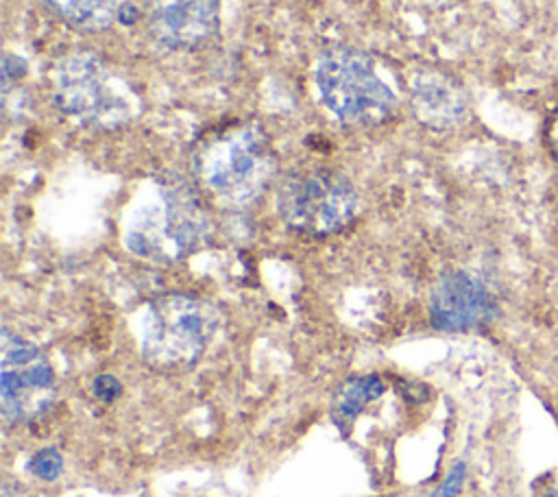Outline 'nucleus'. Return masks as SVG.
<instances>
[{"mask_svg": "<svg viewBox=\"0 0 558 497\" xmlns=\"http://www.w3.org/2000/svg\"><path fill=\"white\" fill-rule=\"evenodd\" d=\"M410 111L429 131L462 126L471 113V98L464 85L438 68L418 70L410 81Z\"/></svg>", "mask_w": 558, "mask_h": 497, "instance_id": "obj_10", "label": "nucleus"}, {"mask_svg": "<svg viewBox=\"0 0 558 497\" xmlns=\"http://www.w3.org/2000/svg\"><path fill=\"white\" fill-rule=\"evenodd\" d=\"M462 482H464V464L458 462V464L449 471V475H447V480L442 482V486H440L438 490H434L432 495H427V497H458V495H460V488H462Z\"/></svg>", "mask_w": 558, "mask_h": 497, "instance_id": "obj_15", "label": "nucleus"}, {"mask_svg": "<svg viewBox=\"0 0 558 497\" xmlns=\"http://www.w3.org/2000/svg\"><path fill=\"white\" fill-rule=\"evenodd\" d=\"M277 214L296 233L312 238L336 235L357 214L353 183L329 168H299L277 183Z\"/></svg>", "mask_w": 558, "mask_h": 497, "instance_id": "obj_6", "label": "nucleus"}, {"mask_svg": "<svg viewBox=\"0 0 558 497\" xmlns=\"http://www.w3.org/2000/svg\"><path fill=\"white\" fill-rule=\"evenodd\" d=\"M198 185L225 207H244L272 181L277 159L270 137L255 122L211 129L192 153Z\"/></svg>", "mask_w": 558, "mask_h": 497, "instance_id": "obj_2", "label": "nucleus"}, {"mask_svg": "<svg viewBox=\"0 0 558 497\" xmlns=\"http://www.w3.org/2000/svg\"><path fill=\"white\" fill-rule=\"evenodd\" d=\"M543 497H558V493L556 490H547Z\"/></svg>", "mask_w": 558, "mask_h": 497, "instance_id": "obj_19", "label": "nucleus"}, {"mask_svg": "<svg viewBox=\"0 0 558 497\" xmlns=\"http://www.w3.org/2000/svg\"><path fill=\"white\" fill-rule=\"evenodd\" d=\"M118 17L124 24H133L137 20V11L131 4H122V7H118Z\"/></svg>", "mask_w": 558, "mask_h": 497, "instance_id": "obj_17", "label": "nucleus"}, {"mask_svg": "<svg viewBox=\"0 0 558 497\" xmlns=\"http://www.w3.org/2000/svg\"><path fill=\"white\" fill-rule=\"evenodd\" d=\"M218 327L216 307L194 294L170 292L157 296L142 320V357L159 371L194 366Z\"/></svg>", "mask_w": 558, "mask_h": 497, "instance_id": "obj_4", "label": "nucleus"}, {"mask_svg": "<svg viewBox=\"0 0 558 497\" xmlns=\"http://www.w3.org/2000/svg\"><path fill=\"white\" fill-rule=\"evenodd\" d=\"M222 0H148L150 37L170 50H194L218 35Z\"/></svg>", "mask_w": 558, "mask_h": 497, "instance_id": "obj_8", "label": "nucleus"}, {"mask_svg": "<svg viewBox=\"0 0 558 497\" xmlns=\"http://www.w3.org/2000/svg\"><path fill=\"white\" fill-rule=\"evenodd\" d=\"M54 17L83 33L107 28L116 15V0H39Z\"/></svg>", "mask_w": 558, "mask_h": 497, "instance_id": "obj_11", "label": "nucleus"}, {"mask_svg": "<svg viewBox=\"0 0 558 497\" xmlns=\"http://www.w3.org/2000/svg\"><path fill=\"white\" fill-rule=\"evenodd\" d=\"M63 471V458L54 447H46L39 449L33 458H31V473L44 482H52L61 475Z\"/></svg>", "mask_w": 558, "mask_h": 497, "instance_id": "obj_13", "label": "nucleus"}, {"mask_svg": "<svg viewBox=\"0 0 558 497\" xmlns=\"http://www.w3.org/2000/svg\"><path fill=\"white\" fill-rule=\"evenodd\" d=\"M495 314V299L488 288L466 270H451L440 277L429 296V320L442 331H464L488 323Z\"/></svg>", "mask_w": 558, "mask_h": 497, "instance_id": "obj_9", "label": "nucleus"}, {"mask_svg": "<svg viewBox=\"0 0 558 497\" xmlns=\"http://www.w3.org/2000/svg\"><path fill=\"white\" fill-rule=\"evenodd\" d=\"M26 74V61L20 59L17 54H4V63H2V78H4V89L22 78Z\"/></svg>", "mask_w": 558, "mask_h": 497, "instance_id": "obj_16", "label": "nucleus"}, {"mask_svg": "<svg viewBox=\"0 0 558 497\" xmlns=\"http://www.w3.org/2000/svg\"><path fill=\"white\" fill-rule=\"evenodd\" d=\"M92 390H94L96 399H100L102 403H111V401H116L120 397L122 386H120V381L113 375L105 373V375H98L92 381Z\"/></svg>", "mask_w": 558, "mask_h": 497, "instance_id": "obj_14", "label": "nucleus"}, {"mask_svg": "<svg viewBox=\"0 0 558 497\" xmlns=\"http://www.w3.org/2000/svg\"><path fill=\"white\" fill-rule=\"evenodd\" d=\"M551 146H554V153H556V157H558V120H556V124H554V129H551Z\"/></svg>", "mask_w": 558, "mask_h": 497, "instance_id": "obj_18", "label": "nucleus"}, {"mask_svg": "<svg viewBox=\"0 0 558 497\" xmlns=\"http://www.w3.org/2000/svg\"><path fill=\"white\" fill-rule=\"evenodd\" d=\"M207 240V207L198 190L179 172H159L124 222L126 248L159 264L179 262Z\"/></svg>", "mask_w": 558, "mask_h": 497, "instance_id": "obj_1", "label": "nucleus"}, {"mask_svg": "<svg viewBox=\"0 0 558 497\" xmlns=\"http://www.w3.org/2000/svg\"><path fill=\"white\" fill-rule=\"evenodd\" d=\"M325 107L344 124L377 126L397 109V96L379 76L371 54L349 46L325 50L314 68Z\"/></svg>", "mask_w": 558, "mask_h": 497, "instance_id": "obj_5", "label": "nucleus"}, {"mask_svg": "<svg viewBox=\"0 0 558 497\" xmlns=\"http://www.w3.org/2000/svg\"><path fill=\"white\" fill-rule=\"evenodd\" d=\"M386 390V384L379 375H357L336 390L331 401V421L338 427H349L353 419L375 399H379Z\"/></svg>", "mask_w": 558, "mask_h": 497, "instance_id": "obj_12", "label": "nucleus"}, {"mask_svg": "<svg viewBox=\"0 0 558 497\" xmlns=\"http://www.w3.org/2000/svg\"><path fill=\"white\" fill-rule=\"evenodd\" d=\"M0 399L7 421L24 423L54 405V371L48 357L22 336L2 329Z\"/></svg>", "mask_w": 558, "mask_h": 497, "instance_id": "obj_7", "label": "nucleus"}, {"mask_svg": "<svg viewBox=\"0 0 558 497\" xmlns=\"http://www.w3.org/2000/svg\"><path fill=\"white\" fill-rule=\"evenodd\" d=\"M52 102L65 116L94 129H120L140 113L133 85L98 52L74 50L52 68Z\"/></svg>", "mask_w": 558, "mask_h": 497, "instance_id": "obj_3", "label": "nucleus"}]
</instances>
